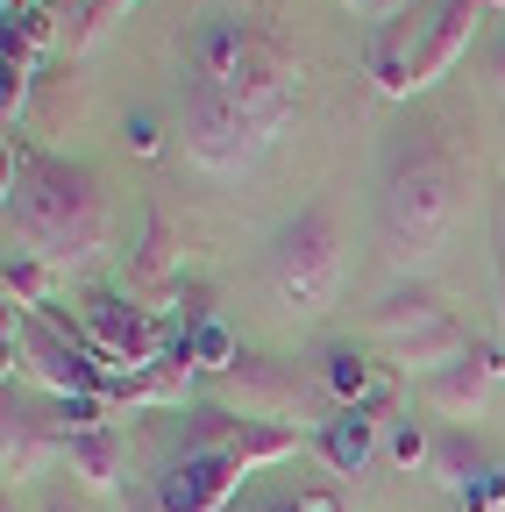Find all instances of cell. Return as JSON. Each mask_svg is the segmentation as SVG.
I'll return each instance as SVG.
<instances>
[{"label": "cell", "mask_w": 505, "mask_h": 512, "mask_svg": "<svg viewBox=\"0 0 505 512\" xmlns=\"http://www.w3.org/2000/svg\"><path fill=\"white\" fill-rule=\"evenodd\" d=\"M299 107V50L249 22L207 15L185 43V86H178V136L207 178H249Z\"/></svg>", "instance_id": "6da1fadb"}, {"label": "cell", "mask_w": 505, "mask_h": 512, "mask_svg": "<svg viewBox=\"0 0 505 512\" xmlns=\"http://www.w3.org/2000/svg\"><path fill=\"white\" fill-rule=\"evenodd\" d=\"M86 335H93V349H100L114 370H143V363L164 356L157 320H150L136 299H121V292H93V299H86Z\"/></svg>", "instance_id": "52a82bcc"}, {"label": "cell", "mask_w": 505, "mask_h": 512, "mask_svg": "<svg viewBox=\"0 0 505 512\" xmlns=\"http://www.w3.org/2000/svg\"><path fill=\"white\" fill-rule=\"evenodd\" d=\"M477 22H484V0H434V8H427V36H420V64H413V93L441 86L470 57Z\"/></svg>", "instance_id": "ba28073f"}, {"label": "cell", "mask_w": 505, "mask_h": 512, "mask_svg": "<svg viewBox=\"0 0 505 512\" xmlns=\"http://www.w3.org/2000/svg\"><path fill=\"white\" fill-rule=\"evenodd\" d=\"M370 448H377V413L342 406V413H328V420H321V456H328V470H335V477H363Z\"/></svg>", "instance_id": "4fadbf2b"}, {"label": "cell", "mask_w": 505, "mask_h": 512, "mask_svg": "<svg viewBox=\"0 0 505 512\" xmlns=\"http://www.w3.org/2000/svg\"><path fill=\"white\" fill-rule=\"evenodd\" d=\"M114 214L100 200V185L57 157H22V171H8V242L50 271H86L107 249Z\"/></svg>", "instance_id": "3957f363"}, {"label": "cell", "mask_w": 505, "mask_h": 512, "mask_svg": "<svg viewBox=\"0 0 505 512\" xmlns=\"http://www.w3.org/2000/svg\"><path fill=\"white\" fill-rule=\"evenodd\" d=\"M342 8H356V15H370V8H377V0H342Z\"/></svg>", "instance_id": "4316f807"}, {"label": "cell", "mask_w": 505, "mask_h": 512, "mask_svg": "<svg viewBox=\"0 0 505 512\" xmlns=\"http://www.w3.org/2000/svg\"><path fill=\"white\" fill-rule=\"evenodd\" d=\"M8 8H50V0H8Z\"/></svg>", "instance_id": "83f0119b"}, {"label": "cell", "mask_w": 505, "mask_h": 512, "mask_svg": "<svg viewBox=\"0 0 505 512\" xmlns=\"http://www.w3.org/2000/svg\"><path fill=\"white\" fill-rule=\"evenodd\" d=\"M57 285H65V271H50V264H36V256L8 249V299H15L22 313H50Z\"/></svg>", "instance_id": "e0dca14e"}, {"label": "cell", "mask_w": 505, "mask_h": 512, "mask_svg": "<svg viewBox=\"0 0 505 512\" xmlns=\"http://www.w3.org/2000/svg\"><path fill=\"white\" fill-rule=\"evenodd\" d=\"M50 512H72V505H50Z\"/></svg>", "instance_id": "4dcf8cb0"}, {"label": "cell", "mask_w": 505, "mask_h": 512, "mask_svg": "<svg viewBox=\"0 0 505 512\" xmlns=\"http://www.w3.org/2000/svg\"><path fill=\"white\" fill-rule=\"evenodd\" d=\"M136 0H86V15H79V29H72V50H93L107 29H121V15H129Z\"/></svg>", "instance_id": "ffe728a7"}, {"label": "cell", "mask_w": 505, "mask_h": 512, "mask_svg": "<svg viewBox=\"0 0 505 512\" xmlns=\"http://www.w3.org/2000/svg\"><path fill=\"white\" fill-rule=\"evenodd\" d=\"M498 505H505V477H498V470H484V477L463 491V512H498Z\"/></svg>", "instance_id": "7402d4cb"}, {"label": "cell", "mask_w": 505, "mask_h": 512, "mask_svg": "<svg viewBox=\"0 0 505 512\" xmlns=\"http://www.w3.org/2000/svg\"><path fill=\"white\" fill-rule=\"evenodd\" d=\"M242 491V463H228V456H185L157 477V512H221L228 498Z\"/></svg>", "instance_id": "9c48e42d"}, {"label": "cell", "mask_w": 505, "mask_h": 512, "mask_svg": "<svg viewBox=\"0 0 505 512\" xmlns=\"http://www.w3.org/2000/svg\"><path fill=\"white\" fill-rule=\"evenodd\" d=\"M470 207V164L441 143V136H413L399 143L385 192H377V242H385L392 271H427L441 249L456 242Z\"/></svg>", "instance_id": "7a4b0ae2"}, {"label": "cell", "mask_w": 505, "mask_h": 512, "mask_svg": "<svg viewBox=\"0 0 505 512\" xmlns=\"http://www.w3.org/2000/svg\"><path fill=\"white\" fill-rule=\"evenodd\" d=\"M484 79H491V93H498V100H505V43H498V50H491V64H484Z\"/></svg>", "instance_id": "d4e9b609"}, {"label": "cell", "mask_w": 505, "mask_h": 512, "mask_svg": "<svg viewBox=\"0 0 505 512\" xmlns=\"http://www.w3.org/2000/svg\"><path fill=\"white\" fill-rule=\"evenodd\" d=\"M185 448L193 456H228V463H242V477H257V470L285 463L299 448V427L249 420V413H228V406H200V413H185Z\"/></svg>", "instance_id": "5b68a950"}, {"label": "cell", "mask_w": 505, "mask_h": 512, "mask_svg": "<svg viewBox=\"0 0 505 512\" xmlns=\"http://www.w3.org/2000/svg\"><path fill=\"white\" fill-rule=\"evenodd\" d=\"M257 512H342L335 491H306V498H264Z\"/></svg>", "instance_id": "603a6c76"}, {"label": "cell", "mask_w": 505, "mask_h": 512, "mask_svg": "<svg viewBox=\"0 0 505 512\" xmlns=\"http://www.w3.org/2000/svg\"><path fill=\"white\" fill-rule=\"evenodd\" d=\"M498 278H505V214H498Z\"/></svg>", "instance_id": "484cf974"}, {"label": "cell", "mask_w": 505, "mask_h": 512, "mask_svg": "<svg viewBox=\"0 0 505 512\" xmlns=\"http://www.w3.org/2000/svg\"><path fill=\"white\" fill-rule=\"evenodd\" d=\"M498 320H505V278H498Z\"/></svg>", "instance_id": "f1b7e54d"}, {"label": "cell", "mask_w": 505, "mask_h": 512, "mask_svg": "<svg viewBox=\"0 0 505 512\" xmlns=\"http://www.w3.org/2000/svg\"><path fill=\"white\" fill-rule=\"evenodd\" d=\"M50 448H65V441H50L29 413L8 406V441H0V470H8V484H29V477L50 463Z\"/></svg>", "instance_id": "2e32d148"}, {"label": "cell", "mask_w": 505, "mask_h": 512, "mask_svg": "<svg viewBox=\"0 0 505 512\" xmlns=\"http://www.w3.org/2000/svg\"><path fill=\"white\" fill-rule=\"evenodd\" d=\"M392 463H399V470H427V463H434V441H427V427H413V420H406V427L392 434Z\"/></svg>", "instance_id": "44dd1931"}, {"label": "cell", "mask_w": 505, "mask_h": 512, "mask_svg": "<svg viewBox=\"0 0 505 512\" xmlns=\"http://www.w3.org/2000/svg\"><path fill=\"white\" fill-rule=\"evenodd\" d=\"M328 384L342 406H363V413H392V377L377 370L363 349H335L328 356Z\"/></svg>", "instance_id": "9a60e30c"}, {"label": "cell", "mask_w": 505, "mask_h": 512, "mask_svg": "<svg viewBox=\"0 0 505 512\" xmlns=\"http://www.w3.org/2000/svg\"><path fill=\"white\" fill-rule=\"evenodd\" d=\"M463 349H470V328H463V320L449 313V299H441L434 313H420V320H406V328L392 335V356H399L406 370H420V377L449 370Z\"/></svg>", "instance_id": "8fae6325"}, {"label": "cell", "mask_w": 505, "mask_h": 512, "mask_svg": "<svg viewBox=\"0 0 505 512\" xmlns=\"http://www.w3.org/2000/svg\"><path fill=\"white\" fill-rule=\"evenodd\" d=\"M264 278H271V299H278L285 320H321L342 299V228H335V214L306 207L299 221H285L278 242H271Z\"/></svg>", "instance_id": "277c9868"}, {"label": "cell", "mask_w": 505, "mask_h": 512, "mask_svg": "<svg viewBox=\"0 0 505 512\" xmlns=\"http://www.w3.org/2000/svg\"><path fill=\"white\" fill-rule=\"evenodd\" d=\"M420 36H427V15L406 8L392 22H370V43H363V64L385 100H413V64H420Z\"/></svg>", "instance_id": "30bf717a"}, {"label": "cell", "mask_w": 505, "mask_h": 512, "mask_svg": "<svg viewBox=\"0 0 505 512\" xmlns=\"http://www.w3.org/2000/svg\"><path fill=\"white\" fill-rule=\"evenodd\" d=\"M185 342H193V363H200V370H221V377H228V370L242 363V349H235V335H228V320H214V313L193 320V328H185Z\"/></svg>", "instance_id": "d6986e66"}, {"label": "cell", "mask_w": 505, "mask_h": 512, "mask_svg": "<svg viewBox=\"0 0 505 512\" xmlns=\"http://www.w3.org/2000/svg\"><path fill=\"white\" fill-rule=\"evenodd\" d=\"M498 8H505V0H484V15H498Z\"/></svg>", "instance_id": "f546056e"}, {"label": "cell", "mask_w": 505, "mask_h": 512, "mask_svg": "<svg viewBox=\"0 0 505 512\" xmlns=\"http://www.w3.org/2000/svg\"><path fill=\"white\" fill-rule=\"evenodd\" d=\"M427 470H434L441 484H449V491H470V484L484 477V456H477V441H470V434H441Z\"/></svg>", "instance_id": "ac0fdd59"}, {"label": "cell", "mask_w": 505, "mask_h": 512, "mask_svg": "<svg viewBox=\"0 0 505 512\" xmlns=\"http://www.w3.org/2000/svg\"><path fill=\"white\" fill-rule=\"evenodd\" d=\"M129 143H136V150H143V157H150V150H157V143H164V136H157V121H129Z\"/></svg>", "instance_id": "cb8c5ba5"}, {"label": "cell", "mask_w": 505, "mask_h": 512, "mask_svg": "<svg viewBox=\"0 0 505 512\" xmlns=\"http://www.w3.org/2000/svg\"><path fill=\"white\" fill-rule=\"evenodd\" d=\"M498 392H505V349H498V342H470L449 370L427 377V406H434L441 420H477Z\"/></svg>", "instance_id": "8992f818"}, {"label": "cell", "mask_w": 505, "mask_h": 512, "mask_svg": "<svg viewBox=\"0 0 505 512\" xmlns=\"http://www.w3.org/2000/svg\"><path fill=\"white\" fill-rule=\"evenodd\" d=\"M221 392L242 399L249 420H278V427H285V413L299 406V377H285V370H271V363H249V356H242V363L221 377Z\"/></svg>", "instance_id": "7c38bea8"}, {"label": "cell", "mask_w": 505, "mask_h": 512, "mask_svg": "<svg viewBox=\"0 0 505 512\" xmlns=\"http://www.w3.org/2000/svg\"><path fill=\"white\" fill-rule=\"evenodd\" d=\"M57 456L72 463V477L86 484V491H121V434L114 427H86V434H65V448Z\"/></svg>", "instance_id": "5bb4252c"}]
</instances>
